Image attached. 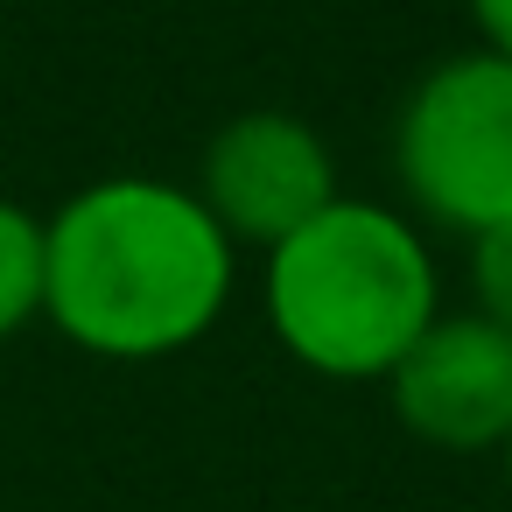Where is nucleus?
Returning a JSON list of instances; mask_svg holds the SVG:
<instances>
[{"label": "nucleus", "mask_w": 512, "mask_h": 512, "mask_svg": "<svg viewBox=\"0 0 512 512\" xmlns=\"http://www.w3.org/2000/svg\"><path fill=\"white\" fill-rule=\"evenodd\" d=\"M232 302V239L197 190L113 176L43 225V316L99 358L190 351Z\"/></svg>", "instance_id": "1"}, {"label": "nucleus", "mask_w": 512, "mask_h": 512, "mask_svg": "<svg viewBox=\"0 0 512 512\" xmlns=\"http://www.w3.org/2000/svg\"><path fill=\"white\" fill-rule=\"evenodd\" d=\"M435 316V260L386 204L337 197L267 246V330L323 379H386Z\"/></svg>", "instance_id": "2"}, {"label": "nucleus", "mask_w": 512, "mask_h": 512, "mask_svg": "<svg viewBox=\"0 0 512 512\" xmlns=\"http://www.w3.org/2000/svg\"><path fill=\"white\" fill-rule=\"evenodd\" d=\"M393 169L407 204L442 232L512 225V64L463 50L435 64L400 106Z\"/></svg>", "instance_id": "3"}, {"label": "nucleus", "mask_w": 512, "mask_h": 512, "mask_svg": "<svg viewBox=\"0 0 512 512\" xmlns=\"http://www.w3.org/2000/svg\"><path fill=\"white\" fill-rule=\"evenodd\" d=\"M197 204L232 246H281L316 211L337 204V162L323 134L295 113H239L204 148Z\"/></svg>", "instance_id": "4"}, {"label": "nucleus", "mask_w": 512, "mask_h": 512, "mask_svg": "<svg viewBox=\"0 0 512 512\" xmlns=\"http://www.w3.org/2000/svg\"><path fill=\"white\" fill-rule=\"evenodd\" d=\"M393 414L456 456L505 449L512 442V330L491 316H435L414 351L386 372Z\"/></svg>", "instance_id": "5"}, {"label": "nucleus", "mask_w": 512, "mask_h": 512, "mask_svg": "<svg viewBox=\"0 0 512 512\" xmlns=\"http://www.w3.org/2000/svg\"><path fill=\"white\" fill-rule=\"evenodd\" d=\"M43 316V218L0 197V337Z\"/></svg>", "instance_id": "6"}, {"label": "nucleus", "mask_w": 512, "mask_h": 512, "mask_svg": "<svg viewBox=\"0 0 512 512\" xmlns=\"http://www.w3.org/2000/svg\"><path fill=\"white\" fill-rule=\"evenodd\" d=\"M470 281H477V316L512 330V225H491L470 239Z\"/></svg>", "instance_id": "7"}, {"label": "nucleus", "mask_w": 512, "mask_h": 512, "mask_svg": "<svg viewBox=\"0 0 512 512\" xmlns=\"http://www.w3.org/2000/svg\"><path fill=\"white\" fill-rule=\"evenodd\" d=\"M470 22H477L484 50L512 64V0H470Z\"/></svg>", "instance_id": "8"}, {"label": "nucleus", "mask_w": 512, "mask_h": 512, "mask_svg": "<svg viewBox=\"0 0 512 512\" xmlns=\"http://www.w3.org/2000/svg\"><path fill=\"white\" fill-rule=\"evenodd\" d=\"M498 456H505V484H512V442H505V449H498Z\"/></svg>", "instance_id": "9"}]
</instances>
